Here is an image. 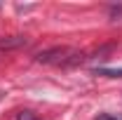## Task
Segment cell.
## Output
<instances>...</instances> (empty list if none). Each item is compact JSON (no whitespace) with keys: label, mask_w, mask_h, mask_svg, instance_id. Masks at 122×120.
<instances>
[{"label":"cell","mask_w":122,"mask_h":120,"mask_svg":"<svg viewBox=\"0 0 122 120\" xmlns=\"http://www.w3.org/2000/svg\"><path fill=\"white\" fill-rule=\"evenodd\" d=\"M82 57L85 54L73 49V47H52V49L40 52L35 59L40 64H52V66H73V64H80Z\"/></svg>","instance_id":"obj_1"},{"label":"cell","mask_w":122,"mask_h":120,"mask_svg":"<svg viewBox=\"0 0 122 120\" xmlns=\"http://www.w3.org/2000/svg\"><path fill=\"white\" fill-rule=\"evenodd\" d=\"M26 45L24 35H12V38H0V49H14V47Z\"/></svg>","instance_id":"obj_2"},{"label":"cell","mask_w":122,"mask_h":120,"mask_svg":"<svg viewBox=\"0 0 122 120\" xmlns=\"http://www.w3.org/2000/svg\"><path fill=\"white\" fill-rule=\"evenodd\" d=\"M96 73L106 78H122V68H96Z\"/></svg>","instance_id":"obj_3"},{"label":"cell","mask_w":122,"mask_h":120,"mask_svg":"<svg viewBox=\"0 0 122 120\" xmlns=\"http://www.w3.org/2000/svg\"><path fill=\"white\" fill-rule=\"evenodd\" d=\"M19 120H33V115H30L28 111H24V113H21V115H19Z\"/></svg>","instance_id":"obj_4"},{"label":"cell","mask_w":122,"mask_h":120,"mask_svg":"<svg viewBox=\"0 0 122 120\" xmlns=\"http://www.w3.org/2000/svg\"><path fill=\"white\" fill-rule=\"evenodd\" d=\"M0 97H2V92H0Z\"/></svg>","instance_id":"obj_5"}]
</instances>
